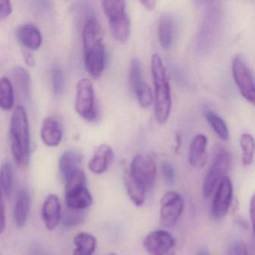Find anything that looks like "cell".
Segmentation results:
<instances>
[{
    "mask_svg": "<svg viewBox=\"0 0 255 255\" xmlns=\"http://www.w3.org/2000/svg\"><path fill=\"white\" fill-rule=\"evenodd\" d=\"M10 137L14 161L20 166H26L30 160V132L27 114L23 106L14 109L10 123Z\"/></svg>",
    "mask_w": 255,
    "mask_h": 255,
    "instance_id": "cell-1",
    "label": "cell"
},
{
    "mask_svg": "<svg viewBox=\"0 0 255 255\" xmlns=\"http://www.w3.org/2000/svg\"><path fill=\"white\" fill-rule=\"evenodd\" d=\"M151 73L154 84L155 117L158 123L163 125L168 120L171 112V88L167 78L166 70L158 54L152 56Z\"/></svg>",
    "mask_w": 255,
    "mask_h": 255,
    "instance_id": "cell-2",
    "label": "cell"
},
{
    "mask_svg": "<svg viewBox=\"0 0 255 255\" xmlns=\"http://www.w3.org/2000/svg\"><path fill=\"white\" fill-rule=\"evenodd\" d=\"M65 199L68 209L83 211L92 205L93 198L86 186V174L80 168L65 180Z\"/></svg>",
    "mask_w": 255,
    "mask_h": 255,
    "instance_id": "cell-3",
    "label": "cell"
},
{
    "mask_svg": "<svg viewBox=\"0 0 255 255\" xmlns=\"http://www.w3.org/2000/svg\"><path fill=\"white\" fill-rule=\"evenodd\" d=\"M102 5L113 38L119 42H126L130 33V21L127 13L126 2L105 0L103 1Z\"/></svg>",
    "mask_w": 255,
    "mask_h": 255,
    "instance_id": "cell-4",
    "label": "cell"
},
{
    "mask_svg": "<svg viewBox=\"0 0 255 255\" xmlns=\"http://www.w3.org/2000/svg\"><path fill=\"white\" fill-rule=\"evenodd\" d=\"M157 168L154 159L146 153L138 154L132 159L129 173L144 190H150L154 183Z\"/></svg>",
    "mask_w": 255,
    "mask_h": 255,
    "instance_id": "cell-5",
    "label": "cell"
},
{
    "mask_svg": "<svg viewBox=\"0 0 255 255\" xmlns=\"http://www.w3.org/2000/svg\"><path fill=\"white\" fill-rule=\"evenodd\" d=\"M75 109L77 113L88 122L96 120L97 108L95 90L89 79H82L77 83L76 91Z\"/></svg>",
    "mask_w": 255,
    "mask_h": 255,
    "instance_id": "cell-6",
    "label": "cell"
},
{
    "mask_svg": "<svg viewBox=\"0 0 255 255\" xmlns=\"http://www.w3.org/2000/svg\"><path fill=\"white\" fill-rule=\"evenodd\" d=\"M231 166V156L225 149L217 152L203 184V194L208 198L214 192L221 180L226 177Z\"/></svg>",
    "mask_w": 255,
    "mask_h": 255,
    "instance_id": "cell-7",
    "label": "cell"
},
{
    "mask_svg": "<svg viewBox=\"0 0 255 255\" xmlns=\"http://www.w3.org/2000/svg\"><path fill=\"white\" fill-rule=\"evenodd\" d=\"M160 222L165 228H171L178 222L184 209V201L180 194L169 191L160 201Z\"/></svg>",
    "mask_w": 255,
    "mask_h": 255,
    "instance_id": "cell-8",
    "label": "cell"
},
{
    "mask_svg": "<svg viewBox=\"0 0 255 255\" xmlns=\"http://www.w3.org/2000/svg\"><path fill=\"white\" fill-rule=\"evenodd\" d=\"M143 246L150 255H175V239L163 230H156L147 234Z\"/></svg>",
    "mask_w": 255,
    "mask_h": 255,
    "instance_id": "cell-9",
    "label": "cell"
},
{
    "mask_svg": "<svg viewBox=\"0 0 255 255\" xmlns=\"http://www.w3.org/2000/svg\"><path fill=\"white\" fill-rule=\"evenodd\" d=\"M233 76L240 93L248 101L254 104L255 99V80L247 64L240 57H236L232 64Z\"/></svg>",
    "mask_w": 255,
    "mask_h": 255,
    "instance_id": "cell-10",
    "label": "cell"
},
{
    "mask_svg": "<svg viewBox=\"0 0 255 255\" xmlns=\"http://www.w3.org/2000/svg\"><path fill=\"white\" fill-rule=\"evenodd\" d=\"M233 198V186L228 176L218 185L211 207L212 217L220 219L228 213Z\"/></svg>",
    "mask_w": 255,
    "mask_h": 255,
    "instance_id": "cell-11",
    "label": "cell"
},
{
    "mask_svg": "<svg viewBox=\"0 0 255 255\" xmlns=\"http://www.w3.org/2000/svg\"><path fill=\"white\" fill-rule=\"evenodd\" d=\"M42 218L44 225L48 231H53L60 223L62 208L57 195L50 194L43 204Z\"/></svg>",
    "mask_w": 255,
    "mask_h": 255,
    "instance_id": "cell-12",
    "label": "cell"
},
{
    "mask_svg": "<svg viewBox=\"0 0 255 255\" xmlns=\"http://www.w3.org/2000/svg\"><path fill=\"white\" fill-rule=\"evenodd\" d=\"M86 71L93 78L102 75L105 68V48L104 44L84 51Z\"/></svg>",
    "mask_w": 255,
    "mask_h": 255,
    "instance_id": "cell-13",
    "label": "cell"
},
{
    "mask_svg": "<svg viewBox=\"0 0 255 255\" xmlns=\"http://www.w3.org/2000/svg\"><path fill=\"white\" fill-rule=\"evenodd\" d=\"M104 31L101 23L95 17H90L86 21L83 31L84 51L103 44Z\"/></svg>",
    "mask_w": 255,
    "mask_h": 255,
    "instance_id": "cell-14",
    "label": "cell"
},
{
    "mask_svg": "<svg viewBox=\"0 0 255 255\" xmlns=\"http://www.w3.org/2000/svg\"><path fill=\"white\" fill-rule=\"evenodd\" d=\"M16 33L20 44L29 50H38L42 44V35L35 25L31 23L21 25L17 28Z\"/></svg>",
    "mask_w": 255,
    "mask_h": 255,
    "instance_id": "cell-15",
    "label": "cell"
},
{
    "mask_svg": "<svg viewBox=\"0 0 255 255\" xmlns=\"http://www.w3.org/2000/svg\"><path fill=\"white\" fill-rule=\"evenodd\" d=\"M43 142L48 147H56L62 141V129L57 119L47 117L43 122L41 129Z\"/></svg>",
    "mask_w": 255,
    "mask_h": 255,
    "instance_id": "cell-16",
    "label": "cell"
},
{
    "mask_svg": "<svg viewBox=\"0 0 255 255\" xmlns=\"http://www.w3.org/2000/svg\"><path fill=\"white\" fill-rule=\"evenodd\" d=\"M113 156L114 153L112 147L107 144H101L89 162V170L94 174H103L108 169L113 162Z\"/></svg>",
    "mask_w": 255,
    "mask_h": 255,
    "instance_id": "cell-17",
    "label": "cell"
},
{
    "mask_svg": "<svg viewBox=\"0 0 255 255\" xmlns=\"http://www.w3.org/2000/svg\"><path fill=\"white\" fill-rule=\"evenodd\" d=\"M207 138L203 134L194 137L189 148V161L192 166H204L207 161Z\"/></svg>",
    "mask_w": 255,
    "mask_h": 255,
    "instance_id": "cell-18",
    "label": "cell"
},
{
    "mask_svg": "<svg viewBox=\"0 0 255 255\" xmlns=\"http://www.w3.org/2000/svg\"><path fill=\"white\" fill-rule=\"evenodd\" d=\"M30 196L26 189H21L17 194L14 206V218L16 226L22 228L26 225L30 210Z\"/></svg>",
    "mask_w": 255,
    "mask_h": 255,
    "instance_id": "cell-19",
    "label": "cell"
},
{
    "mask_svg": "<svg viewBox=\"0 0 255 255\" xmlns=\"http://www.w3.org/2000/svg\"><path fill=\"white\" fill-rule=\"evenodd\" d=\"M83 156L77 150H70L62 153L59 159V171L64 180H66L71 174L80 169Z\"/></svg>",
    "mask_w": 255,
    "mask_h": 255,
    "instance_id": "cell-20",
    "label": "cell"
},
{
    "mask_svg": "<svg viewBox=\"0 0 255 255\" xmlns=\"http://www.w3.org/2000/svg\"><path fill=\"white\" fill-rule=\"evenodd\" d=\"M74 243L76 246L74 255H92L96 249V238L89 233L82 232L77 234Z\"/></svg>",
    "mask_w": 255,
    "mask_h": 255,
    "instance_id": "cell-21",
    "label": "cell"
},
{
    "mask_svg": "<svg viewBox=\"0 0 255 255\" xmlns=\"http://www.w3.org/2000/svg\"><path fill=\"white\" fill-rule=\"evenodd\" d=\"M158 31L161 46L165 50H168L171 47L174 36V21L169 14H164L161 17Z\"/></svg>",
    "mask_w": 255,
    "mask_h": 255,
    "instance_id": "cell-22",
    "label": "cell"
},
{
    "mask_svg": "<svg viewBox=\"0 0 255 255\" xmlns=\"http://www.w3.org/2000/svg\"><path fill=\"white\" fill-rule=\"evenodd\" d=\"M13 80L20 97L27 99L30 94V77L29 73L21 66H17L13 69Z\"/></svg>",
    "mask_w": 255,
    "mask_h": 255,
    "instance_id": "cell-23",
    "label": "cell"
},
{
    "mask_svg": "<svg viewBox=\"0 0 255 255\" xmlns=\"http://www.w3.org/2000/svg\"><path fill=\"white\" fill-rule=\"evenodd\" d=\"M125 185L127 192L135 205L140 207L145 201L146 191L132 179L129 171L125 174Z\"/></svg>",
    "mask_w": 255,
    "mask_h": 255,
    "instance_id": "cell-24",
    "label": "cell"
},
{
    "mask_svg": "<svg viewBox=\"0 0 255 255\" xmlns=\"http://www.w3.org/2000/svg\"><path fill=\"white\" fill-rule=\"evenodd\" d=\"M14 102V90L11 82L7 77L0 78V109L11 110Z\"/></svg>",
    "mask_w": 255,
    "mask_h": 255,
    "instance_id": "cell-25",
    "label": "cell"
},
{
    "mask_svg": "<svg viewBox=\"0 0 255 255\" xmlns=\"http://www.w3.org/2000/svg\"><path fill=\"white\" fill-rule=\"evenodd\" d=\"M205 116L207 122L218 136L225 141L228 140L229 138V130L225 121L213 111L206 112Z\"/></svg>",
    "mask_w": 255,
    "mask_h": 255,
    "instance_id": "cell-26",
    "label": "cell"
},
{
    "mask_svg": "<svg viewBox=\"0 0 255 255\" xmlns=\"http://www.w3.org/2000/svg\"><path fill=\"white\" fill-rule=\"evenodd\" d=\"M240 144L243 151V165H252L255 155V141L253 137L249 133L242 134Z\"/></svg>",
    "mask_w": 255,
    "mask_h": 255,
    "instance_id": "cell-27",
    "label": "cell"
},
{
    "mask_svg": "<svg viewBox=\"0 0 255 255\" xmlns=\"http://www.w3.org/2000/svg\"><path fill=\"white\" fill-rule=\"evenodd\" d=\"M0 186L2 192L9 197L12 192L13 171L9 162H5L0 168Z\"/></svg>",
    "mask_w": 255,
    "mask_h": 255,
    "instance_id": "cell-28",
    "label": "cell"
},
{
    "mask_svg": "<svg viewBox=\"0 0 255 255\" xmlns=\"http://www.w3.org/2000/svg\"><path fill=\"white\" fill-rule=\"evenodd\" d=\"M132 91L136 95L137 99L141 107L147 108L152 105L153 102V92L150 86L145 82H141Z\"/></svg>",
    "mask_w": 255,
    "mask_h": 255,
    "instance_id": "cell-29",
    "label": "cell"
},
{
    "mask_svg": "<svg viewBox=\"0 0 255 255\" xmlns=\"http://www.w3.org/2000/svg\"><path fill=\"white\" fill-rule=\"evenodd\" d=\"M144 81L141 73V62L138 58L134 57L130 62L129 71V82L133 90L141 82Z\"/></svg>",
    "mask_w": 255,
    "mask_h": 255,
    "instance_id": "cell-30",
    "label": "cell"
},
{
    "mask_svg": "<svg viewBox=\"0 0 255 255\" xmlns=\"http://www.w3.org/2000/svg\"><path fill=\"white\" fill-rule=\"evenodd\" d=\"M52 85L53 92L56 96L63 94L65 87V74L60 67L56 65L52 70Z\"/></svg>",
    "mask_w": 255,
    "mask_h": 255,
    "instance_id": "cell-31",
    "label": "cell"
},
{
    "mask_svg": "<svg viewBox=\"0 0 255 255\" xmlns=\"http://www.w3.org/2000/svg\"><path fill=\"white\" fill-rule=\"evenodd\" d=\"M84 215L83 212L77 211L68 209V211L65 213L63 218V225L65 227L74 226L83 222Z\"/></svg>",
    "mask_w": 255,
    "mask_h": 255,
    "instance_id": "cell-32",
    "label": "cell"
},
{
    "mask_svg": "<svg viewBox=\"0 0 255 255\" xmlns=\"http://www.w3.org/2000/svg\"><path fill=\"white\" fill-rule=\"evenodd\" d=\"M164 180L168 184H173L175 182V171L172 164L168 161H163L161 165Z\"/></svg>",
    "mask_w": 255,
    "mask_h": 255,
    "instance_id": "cell-33",
    "label": "cell"
},
{
    "mask_svg": "<svg viewBox=\"0 0 255 255\" xmlns=\"http://www.w3.org/2000/svg\"><path fill=\"white\" fill-rule=\"evenodd\" d=\"M5 209L4 203L3 192L0 186V234L4 232L5 229Z\"/></svg>",
    "mask_w": 255,
    "mask_h": 255,
    "instance_id": "cell-34",
    "label": "cell"
},
{
    "mask_svg": "<svg viewBox=\"0 0 255 255\" xmlns=\"http://www.w3.org/2000/svg\"><path fill=\"white\" fill-rule=\"evenodd\" d=\"M12 12V6L9 1L0 0V19L8 17Z\"/></svg>",
    "mask_w": 255,
    "mask_h": 255,
    "instance_id": "cell-35",
    "label": "cell"
},
{
    "mask_svg": "<svg viewBox=\"0 0 255 255\" xmlns=\"http://www.w3.org/2000/svg\"><path fill=\"white\" fill-rule=\"evenodd\" d=\"M233 255H249L247 246L244 242H238L234 245L232 250Z\"/></svg>",
    "mask_w": 255,
    "mask_h": 255,
    "instance_id": "cell-36",
    "label": "cell"
},
{
    "mask_svg": "<svg viewBox=\"0 0 255 255\" xmlns=\"http://www.w3.org/2000/svg\"><path fill=\"white\" fill-rule=\"evenodd\" d=\"M249 212H250V217L251 220H252V230L255 231V195L252 196V200H251L250 203V209H249Z\"/></svg>",
    "mask_w": 255,
    "mask_h": 255,
    "instance_id": "cell-37",
    "label": "cell"
},
{
    "mask_svg": "<svg viewBox=\"0 0 255 255\" xmlns=\"http://www.w3.org/2000/svg\"><path fill=\"white\" fill-rule=\"evenodd\" d=\"M141 4H142L146 8L149 10L153 9L156 7V1L153 0H145V1H141Z\"/></svg>",
    "mask_w": 255,
    "mask_h": 255,
    "instance_id": "cell-38",
    "label": "cell"
},
{
    "mask_svg": "<svg viewBox=\"0 0 255 255\" xmlns=\"http://www.w3.org/2000/svg\"><path fill=\"white\" fill-rule=\"evenodd\" d=\"M26 62L29 66H34L35 65V59H34L33 56L30 53L26 54Z\"/></svg>",
    "mask_w": 255,
    "mask_h": 255,
    "instance_id": "cell-39",
    "label": "cell"
},
{
    "mask_svg": "<svg viewBox=\"0 0 255 255\" xmlns=\"http://www.w3.org/2000/svg\"><path fill=\"white\" fill-rule=\"evenodd\" d=\"M176 141H177V146H176V151L178 150L179 147H180V135H177V137H176Z\"/></svg>",
    "mask_w": 255,
    "mask_h": 255,
    "instance_id": "cell-40",
    "label": "cell"
},
{
    "mask_svg": "<svg viewBox=\"0 0 255 255\" xmlns=\"http://www.w3.org/2000/svg\"><path fill=\"white\" fill-rule=\"evenodd\" d=\"M196 255H209L207 252H205V251H200V252H198V253Z\"/></svg>",
    "mask_w": 255,
    "mask_h": 255,
    "instance_id": "cell-41",
    "label": "cell"
},
{
    "mask_svg": "<svg viewBox=\"0 0 255 255\" xmlns=\"http://www.w3.org/2000/svg\"><path fill=\"white\" fill-rule=\"evenodd\" d=\"M116 255V254H114V253H111V254H110V255Z\"/></svg>",
    "mask_w": 255,
    "mask_h": 255,
    "instance_id": "cell-42",
    "label": "cell"
}]
</instances>
